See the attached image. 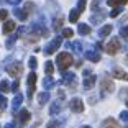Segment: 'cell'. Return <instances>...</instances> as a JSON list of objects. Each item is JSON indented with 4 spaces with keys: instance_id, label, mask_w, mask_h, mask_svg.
Returning a JSON list of instances; mask_svg holds the SVG:
<instances>
[{
    "instance_id": "obj_9",
    "label": "cell",
    "mask_w": 128,
    "mask_h": 128,
    "mask_svg": "<svg viewBox=\"0 0 128 128\" xmlns=\"http://www.w3.org/2000/svg\"><path fill=\"white\" fill-rule=\"evenodd\" d=\"M62 82L64 84H71V87L74 89L76 87V76H74V72H64V76H62Z\"/></svg>"
},
{
    "instance_id": "obj_45",
    "label": "cell",
    "mask_w": 128,
    "mask_h": 128,
    "mask_svg": "<svg viewBox=\"0 0 128 128\" xmlns=\"http://www.w3.org/2000/svg\"><path fill=\"white\" fill-rule=\"evenodd\" d=\"M126 105H128V100H126Z\"/></svg>"
},
{
    "instance_id": "obj_24",
    "label": "cell",
    "mask_w": 128,
    "mask_h": 128,
    "mask_svg": "<svg viewBox=\"0 0 128 128\" xmlns=\"http://www.w3.org/2000/svg\"><path fill=\"white\" fill-rule=\"evenodd\" d=\"M8 90H12L10 84H8L7 80H2V82H0V92H4V94H7Z\"/></svg>"
},
{
    "instance_id": "obj_25",
    "label": "cell",
    "mask_w": 128,
    "mask_h": 128,
    "mask_svg": "<svg viewBox=\"0 0 128 128\" xmlns=\"http://www.w3.org/2000/svg\"><path fill=\"white\" fill-rule=\"evenodd\" d=\"M44 71H46V74H48V76H51L54 72V66H53V62H51V61H48V62L44 64Z\"/></svg>"
},
{
    "instance_id": "obj_17",
    "label": "cell",
    "mask_w": 128,
    "mask_h": 128,
    "mask_svg": "<svg viewBox=\"0 0 128 128\" xmlns=\"http://www.w3.org/2000/svg\"><path fill=\"white\" fill-rule=\"evenodd\" d=\"M48 100H49V92H48V90H46V92H41V94L38 95V102H40L41 105L48 104Z\"/></svg>"
},
{
    "instance_id": "obj_13",
    "label": "cell",
    "mask_w": 128,
    "mask_h": 128,
    "mask_svg": "<svg viewBox=\"0 0 128 128\" xmlns=\"http://www.w3.org/2000/svg\"><path fill=\"white\" fill-rule=\"evenodd\" d=\"M95 86V76H87V79L84 80V89H87V90H89V89H92V87Z\"/></svg>"
},
{
    "instance_id": "obj_37",
    "label": "cell",
    "mask_w": 128,
    "mask_h": 128,
    "mask_svg": "<svg viewBox=\"0 0 128 128\" xmlns=\"http://www.w3.org/2000/svg\"><path fill=\"white\" fill-rule=\"evenodd\" d=\"M120 33H122V36H123V38H126V40H128V26H123L120 30Z\"/></svg>"
},
{
    "instance_id": "obj_6",
    "label": "cell",
    "mask_w": 128,
    "mask_h": 128,
    "mask_svg": "<svg viewBox=\"0 0 128 128\" xmlns=\"http://www.w3.org/2000/svg\"><path fill=\"white\" fill-rule=\"evenodd\" d=\"M34 89H36V74L30 72V76H28V97L34 94Z\"/></svg>"
},
{
    "instance_id": "obj_46",
    "label": "cell",
    "mask_w": 128,
    "mask_h": 128,
    "mask_svg": "<svg viewBox=\"0 0 128 128\" xmlns=\"http://www.w3.org/2000/svg\"><path fill=\"white\" fill-rule=\"evenodd\" d=\"M0 110H2V108H0Z\"/></svg>"
},
{
    "instance_id": "obj_12",
    "label": "cell",
    "mask_w": 128,
    "mask_h": 128,
    "mask_svg": "<svg viewBox=\"0 0 128 128\" xmlns=\"http://www.w3.org/2000/svg\"><path fill=\"white\" fill-rule=\"evenodd\" d=\"M84 58L89 59L90 62H98V61H100V54L95 53V51H87V53L84 54Z\"/></svg>"
},
{
    "instance_id": "obj_7",
    "label": "cell",
    "mask_w": 128,
    "mask_h": 128,
    "mask_svg": "<svg viewBox=\"0 0 128 128\" xmlns=\"http://www.w3.org/2000/svg\"><path fill=\"white\" fill-rule=\"evenodd\" d=\"M30 117H31L30 110H26V108H22V110H20V112H18V122H20V126L26 125L28 122H30Z\"/></svg>"
},
{
    "instance_id": "obj_32",
    "label": "cell",
    "mask_w": 128,
    "mask_h": 128,
    "mask_svg": "<svg viewBox=\"0 0 128 128\" xmlns=\"http://www.w3.org/2000/svg\"><path fill=\"white\" fill-rule=\"evenodd\" d=\"M33 7H34V5L28 2V4H25V7H23V10H25V12H26V13H28V15H30L31 12H33Z\"/></svg>"
},
{
    "instance_id": "obj_34",
    "label": "cell",
    "mask_w": 128,
    "mask_h": 128,
    "mask_svg": "<svg viewBox=\"0 0 128 128\" xmlns=\"http://www.w3.org/2000/svg\"><path fill=\"white\" fill-rule=\"evenodd\" d=\"M120 120H122V122H128V110L120 112Z\"/></svg>"
},
{
    "instance_id": "obj_27",
    "label": "cell",
    "mask_w": 128,
    "mask_h": 128,
    "mask_svg": "<svg viewBox=\"0 0 128 128\" xmlns=\"http://www.w3.org/2000/svg\"><path fill=\"white\" fill-rule=\"evenodd\" d=\"M61 34H62V38H72L74 31H72L71 28H64V30H62V33H61Z\"/></svg>"
},
{
    "instance_id": "obj_33",
    "label": "cell",
    "mask_w": 128,
    "mask_h": 128,
    "mask_svg": "<svg viewBox=\"0 0 128 128\" xmlns=\"http://www.w3.org/2000/svg\"><path fill=\"white\" fill-rule=\"evenodd\" d=\"M120 12H122V7H117L115 10H112V12H110V16H112V18H115V16H118V15H120Z\"/></svg>"
},
{
    "instance_id": "obj_19",
    "label": "cell",
    "mask_w": 128,
    "mask_h": 128,
    "mask_svg": "<svg viewBox=\"0 0 128 128\" xmlns=\"http://www.w3.org/2000/svg\"><path fill=\"white\" fill-rule=\"evenodd\" d=\"M79 15H80V12L76 8V10H72L71 13H69V22L71 23H77V20H79Z\"/></svg>"
},
{
    "instance_id": "obj_10",
    "label": "cell",
    "mask_w": 128,
    "mask_h": 128,
    "mask_svg": "<svg viewBox=\"0 0 128 128\" xmlns=\"http://www.w3.org/2000/svg\"><path fill=\"white\" fill-rule=\"evenodd\" d=\"M118 122L115 118H105V120L102 122V128H118Z\"/></svg>"
},
{
    "instance_id": "obj_5",
    "label": "cell",
    "mask_w": 128,
    "mask_h": 128,
    "mask_svg": "<svg viewBox=\"0 0 128 128\" xmlns=\"http://www.w3.org/2000/svg\"><path fill=\"white\" fill-rule=\"evenodd\" d=\"M69 108H71L72 112H76V113L84 112V104H82V100H80V98H72V100L69 102Z\"/></svg>"
},
{
    "instance_id": "obj_28",
    "label": "cell",
    "mask_w": 128,
    "mask_h": 128,
    "mask_svg": "<svg viewBox=\"0 0 128 128\" xmlns=\"http://www.w3.org/2000/svg\"><path fill=\"white\" fill-rule=\"evenodd\" d=\"M5 107H7V98H5V95H4V92H0V108L4 110Z\"/></svg>"
},
{
    "instance_id": "obj_1",
    "label": "cell",
    "mask_w": 128,
    "mask_h": 128,
    "mask_svg": "<svg viewBox=\"0 0 128 128\" xmlns=\"http://www.w3.org/2000/svg\"><path fill=\"white\" fill-rule=\"evenodd\" d=\"M56 62H58V68L61 69V71H66V69H69L72 66V54L71 53H59L56 58Z\"/></svg>"
},
{
    "instance_id": "obj_41",
    "label": "cell",
    "mask_w": 128,
    "mask_h": 128,
    "mask_svg": "<svg viewBox=\"0 0 128 128\" xmlns=\"http://www.w3.org/2000/svg\"><path fill=\"white\" fill-rule=\"evenodd\" d=\"M4 128H15L12 123H7V125H4Z\"/></svg>"
},
{
    "instance_id": "obj_35",
    "label": "cell",
    "mask_w": 128,
    "mask_h": 128,
    "mask_svg": "<svg viewBox=\"0 0 128 128\" xmlns=\"http://www.w3.org/2000/svg\"><path fill=\"white\" fill-rule=\"evenodd\" d=\"M72 49H74L76 53H82V48H80V43H74V44H72Z\"/></svg>"
},
{
    "instance_id": "obj_31",
    "label": "cell",
    "mask_w": 128,
    "mask_h": 128,
    "mask_svg": "<svg viewBox=\"0 0 128 128\" xmlns=\"http://www.w3.org/2000/svg\"><path fill=\"white\" fill-rule=\"evenodd\" d=\"M28 66H30L31 69H36V66H38V61H36V58H30V61H28Z\"/></svg>"
},
{
    "instance_id": "obj_11",
    "label": "cell",
    "mask_w": 128,
    "mask_h": 128,
    "mask_svg": "<svg viewBox=\"0 0 128 128\" xmlns=\"http://www.w3.org/2000/svg\"><path fill=\"white\" fill-rule=\"evenodd\" d=\"M112 76L115 77V79H120V80H128V74L125 71H122V69H113L112 71Z\"/></svg>"
},
{
    "instance_id": "obj_44",
    "label": "cell",
    "mask_w": 128,
    "mask_h": 128,
    "mask_svg": "<svg viewBox=\"0 0 128 128\" xmlns=\"http://www.w3.org/2000/svg\"><path fill=\"white\" fill-rule=\"evenodd\" d=\"M126 64H128V56H126Z\"/></svg>"
},
{
    "instance_id": "obj_42",
    "label": "cell",
    "mask_w": 128,
    "mask_h": 128,
    "mask_svg": "<svg viewBox=\"0 0 128 128\" xmlns=\"http://www.w3.org/2000/svg\"><path fill=\"white\" fill-rule=\"evenodd\" d=\"M95 46H97V49H102V48H104V44H102V43H97Z\"/></svg>"
},
{
    "instance_id": "obj_8",
    "label": "cell",
    "mask_w": 128,
    "mask_h": 128,
    "mask_svg": "<svg viewBox=\"0 0 128 128\" xmlns=\"http://www.w3.org/2000/svg\"><path fill=\"white\" fill-rule=\"evenodd\" d=\"M102 89H104V92H113L115 90V84H113L112 79H108V77H102Z\"/></svg>"
},
{
    "instance_id": "obj_40",
    "label": "cell",
    "mask_w": 128,
    "mask_h": 128,
    "mask_svg": "<svg viewBox=\"0 0 128 128\" xmlns=\"http://www.w3.org/2000/svg\"><path fill=\"white\" fill-rule=\"evenodd\" d=\"M8 2H10V4H13V5H16V4H20L22 0H8Z\"/></svg>"
},
{
    "instance_id": "obj_36",
    "label": "cell",
    "mask_w": 128,
    "mask_h": 128,
    "mask_svg": "<svg viewBox=\"0 0 128 128\" xmlns=\"http://www.w3.org/2000/svg\"><path fill=\"white\" fill-rule=\"evenodd\" d=\"M18 87H20V82H18V79H16L15 82L12 84V90H13V92H18Z\"/></svg>"
},
{
    "instance_id": "obj_3",
    "label": "cell",
    "mask_w": 128,
    "mask_h": 128,
    "mask_svg": "<svg viewBox=\"0 0 128 128\" xmlns=\"http://www.w3.org/2000/svg\"><path fill=\"white\" fill-rule=\"evenodd\" d=\"M61 41H62V38H61V36H56L54 40H51L49 44L44 48V53L46 54H54V53H56V49L61 46Z\"/></svg>"
},
{
    "instance_id": "obj_22",
    "label": "cell",
    "mask_w": 128,
    "mask_h": 128,
    "mask_svg": "<svg viewBox=\"0 0 128 128\" xmlns=\"http://www.w3.org/2000/svg\"><path fill=\"white\" fill-rule=\"evenodd\" d=\"M13 13H15L20 20H26L28 18V13L25 10H20V8H15V10H13Z\"/></svg>"
},
{
    "instance_id": "obj_38",
    "label": "cell",
    "mask_w": 128,
    "mask_h": 128,
    "mask_svg": "<svg viewBox=\"0 0 128 128\" xmlns=\"http://www.w3.org/2000/svg\"><path fill=\"white\" fill-rule=\"evenodd\" d=\"M48 128H59V122H49L48 123Z\"/></svg>"
},
{
    "instance_id": "obj_14",
    "label": "cell",
    "mask_w": 128,
    "mask_h": 128,
    "mask_svg": "<svg viewBox=\"0 0 128 128\" xmlns=\"http://www.w3.org/2000/svg\"><path fill=\"white\" fill-rule=\"evenodd\" d=\"M15 28H16V23H15V22H12V20H8V22L4 25V33L8 34V33H12V31L15 30Z\"/></svg>"
},
{
    "instance_id": "obj_23",
    "label": "cell",
    "mask_w": 128,
    "mask_h": 128,
    "mask_svg": "<svg viewBox=\"0 0 128 128\" xmlns=\"http://www.w3.org/2000/svg\"><path fill=\"white\" fill-rule=\"evenodd\" d=\"M62 23H64V18H62V16H59L58 20H54V23H53V28H54V31H59L61 28H62Z\"/></svg>"
},
{
    "instance_id": "obj_26",
    "label": "cell",
    "mask_w": 128,
    "mask_h": 128,
    "mask_svg": "<svg viewBox=\"0 0 128 128\" xmlns=\"http://www.w3.org/2000/svg\"><path fill=\"white\" fill-rule=\"evenodd\" d=\"M18 38H20L18 33H13V34H12V36L8 38V41H7V48H12V46H13V43H15Z\"/></svg>"
},
{
    "instance_id": "obj_30",
    "label": "cell",
    "mask_w": 128,
    "mask_h": 128,
    "mask_svg": "<svg viewBox=\"0 0 128 128\" xmlns=\"http://www.w3.org/2000/svg\"><path fill=\"white\" fill-rule=\"evenodd\" d=\"M86 4H87V0H79V2H77V10H79L80 13H82L84 8H86Z\"/></svg>"
},
{
    "instance_id": "obj_20",
    "label": "cell",
    "mask_w": 128,
    "mask_h": 128,
    "mask_svg": "<svg viewBox=\"0 0 128 128\" xmlns=\"http://www.w3.org/2000/svg\"><path fill=\"white\" fill-rule=\"evenodd\" d=\"M22 102H23V95H22V94H16V97L13 98V102H12V107L16 110L20 105H22Z\"/></svg>"
},
{
    "instance_id": "obj_16",
    "label": "cell",
    "mask_w": 128,
    "mask_h": 128,
    "mask_svg": "<svg viewBox=\"0 0 128 128\" xmlns=\"http://www.w3.org/2000/svg\"><path fill=\"white\" fill-rule=\"evenodd\" d=\"M110 31H112V25H104V26L98 30V36L100 38H105L110 34Z\"/></svg>"
},
{
    "instance_id": "obj_15",
    "label": "cell",
    "mask_w": 128,
    "mask_h": 128,
    "mask_svg": "<svg viewBox=\"0 0 128 128\" xmlns=\"http://www.w3.org/2000/svg\"><path fill=\"white\" fill-rule=\"evenodd\" d=\"M43 86H44L46 90H49V89H53V87L56 86V82L53 80V77H51V76H48V77H44V79H43Z\"/></svg>"
},
{
    "instance_id": "obj_43",
    "label": "cell",
    "mask_w": 128,
    "mask_h": 128,
    "mask_svg": "<svg viewBox=\"0 0 128 128\" xmlns=\"http://www.w3.org/2000/svg\"><path fill=\"white\" fill-rule=\"evenodd\" d=\"M82 128H90V126H82Z\"/></svg>"
},
{
    "instance_id": "obj_4",
    "label": "cell",
    "mask_w": 128,
    "mask_h": 128,
    "mask_svg": "<svg viewBox=\"0 0 128 128\" xmlns=\"http://www.w3.org/2000/svg\"><path fill=\"white\" fill-rule=\"evenodd\" d=\"M23 71V66H22V62H13V64H10L7 68V72L12 76V77H16V76H20V72Z\"/></svg>"
},
{
    "instance_id": "obj_21",
    "label": "cell",
    "mask_w": 128,
    "mask_h": 128,
    "mask_svg": "<svg viewBox=\"0 0 128 128\" xmlns=\"http://www.w3.org/2000/svg\"><path fill=\"white\" fill-rule=\"evenodd\" d=\"M77 30H79L80 34H89V33H90V26H89V25H86V23H80Z\"/></svg>"
},
{
    "instance_id": "obj_18",
    "label": "cell",
    "mask_w": 128,
    "mask_h": 128,
    "mask_svg": "<svg viewBox=\"0 0 128 128\" xmlns=\"http://www.w3.org/2000/svg\"><path fill=\"white\" fill-rule=\"evenodd\" d=\"M128 0H108L107 5L108 7H122V5H126Z\"/></svg>"
},
{
    "instance_id": "obj_39",
    "label": "cell",
    "mask_w": 128,
    "mask_h": 128,
    "mask_svg": "<svg viewBox=\"0 0 128 128\" xmlns=\"http://www.w3.org/2000/svg\"><path fill=\"white\" fill-rule=\"evenodd\" d=\"M8 16V12L7 10H0V20H5Z\"/></svg>"
},
{
    "instance_id": "obj_29",
    "label": "cell",
    "mask_w": 128,
    "mask_h": 128,
    "mask_svg": "<svg viewBox=\"0 0 128 128\" xmlns=\"http://www.w3.org/2000/svg\"><path fill=\"white\" fill-rule=\"evenodd\" d=\"M59 110H61V107L58 105V104H53V105H51V110H49V113H51V115H56V113H59Z\"/></svg>"
},
{
    "instance_id": "obj_2",
    "label": "cell",
    "mask_w": 128,
    "mask_h": 128,
    "mask_svg": "<svg viewBox=\"0 0 128 128\" xmlns=\"http://www.w3.org/2000/svg\"><path fill=\"white\" fill-rule=\"evenodd\" d=\"M120 48H122L120 40H118V38H113V40H110V41H108V44L105 46V51L108 54H117L118 51H120Z\"/></svg>"
}]
</instances>
